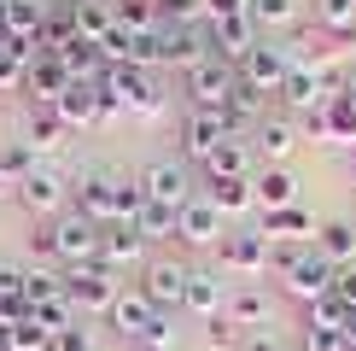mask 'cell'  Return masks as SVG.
<instances>
[{
	"label": "cell",
	"instance_id": "36",
	"mask_svg": "<svg viewBox=\"0 0 356 351\" xmlns=\"http://www.w3.org/2000/svg\"><path fill=\"white\" fill-rule=\"evenodd\" d=\"M117 24L123 29H135V36H146V29H158L164 24V12H158V0H117Z\"/></svg>",
	"mask_w": 356,
	"mask_h": 351
},
{
	"label": "cell",
	"instance_id": "19",
	"mask_svg": "<svg viewBox=\"0 0 356 351\" xmlns=\"http://www.w3.org/2000/svg\"><path fill=\"white\" fill-rule=\"evenodd\" d=\"M263 234H269V246H309L316 240V217L304 205H280V211H263Z\"/></svg>",
	"mask_w": 356,
	"mask_h": 351
},
{
	"label": "cell",
	"instance_id": "39",
	"mask_svg": "<svg viewBox=\"0 0 356 351\" xmlns=\"http://www.w3.org/2000/svg\"><path fill=\"white\" fill-rule=\"evenodd\" d=\"M135 351H181V328H175V316H152V328L135 340Z\"/></svg>",
	"mask_w": 356,
	"mask_h": 351
},
{
	"label": "cell",
	"instance_id": "27",
	"mask_svg": "<svg viewBox=\"0 0 356 351\" xmlns=\"http://www.w3.org/2000/svg\"><path fill=\"white\" fill-rule=\"evenodd\" d=\"M204 176H211V182H234V176H257V170H251V146H245L240 135H228V141H222L211 158H204Z\"/></svg>",
	"mask_w": 356,
	"mask_h": 351
},
{
	"label": "cell",
	"instance_id": "38",
	"mask_svg": "<svg viewBox=\"0 0 356 351\" xmlns=\"http://www.w3.org/2000/svg\"><path fill=\"white\" fill-rule=\"evenodd\" d=\"M47 345H53V334L41 328L35 316H24V322H12V328H6V351H47Z\"/></svg>",
	"mask_w": 356,
	"mask_h": 351
},
{
	"label": "cell",
	"instance_id": "1",
	"mask_svg": "<svg viewBox=\"0 0 356 351\" xmlns=\"http://www.w3.org/2000/svg\"><path fill=\"white\" fill-rule=\"evenodd\" d=\"M269 270L280 275V292L298 304H316L333 292V263L316 252V246H275V263Z\"/></svg>",
	"mask_w": 356,
	"mask_h": 351
},
{
	"label": "cell",
	"instance_id": "14",
	"mask_svg": "<svg viewBox=\"0 0 356 351\" xmlns=\"http://www.w3.org/2000/svg\"><path fill=\"white\" fill-rule=\"evenodd\" d=\"M222 304H228V281H222V270H187L181 316H199V322H211V316H222Z\"/></svg>",
	"mask_w": 356,
	"mask_h": 351
},
{
	"label": "cell",
	"instance_id": "6",
	"mask_svg": "<svg viewBox=\"0 0 356 351\" xmlns=\"http://www.w3.org/2000/svg\"><path fill=\"white\" fill-rule=\"evenodd\" d=\"M269 263H275V246H269V234H263V228H234V234H222V270H228V275L257 281V275H269Z\"/></svg>",
	"mask_w": 356,
	"mask_h": 351
},
{
	"label": "cell",
	"instance_id": "51",
	"mask_svg": "<svg viewBox=\"0 0 356 351\" xmlns=\"http://www.w3.org/2000/svg\"><path fill=\"white\" fill-rule=\"evenodd\" d=\"M345 100H350V106H356V70H350V77H345Z\"/></svg>",
	"mask_w": 356,
	"mask_h": 351
},
{
	"label": "cell",
	"instance_id": "34",
	"mask_svg": "<svg viewBox=\"0 0 356 351\" xmlns=\"http://www.w3.org/2000/svg\"><path fill=\"white\" fill-rule=\"evenodd\" d=\"M29 316H35L41 322V328H47L53 334V340H58V334H65V328H76V304H70V292H58V299H41V304H29Z\"/></svg>",
	"mask_w": 356,
	"mask_h": 351
},
{
	"label": "cell",
	"instance_id": "52",
	"mask_svg": "<svg viewBox=\"0 0 356 351\" xmlns=\"http://www.w3.org/2000/svg\"><path fill=\"white\" fill-rule=\"evenodd\" d=\"M0 36H6V0H0Z\"/></svg>",
	"mask_w": 356,
	"mask_h": 351
},
{
	"label": "cell",
	"instance_id": "43",
	"mask_svg": "<svg viewBox=\"0 0 356 351\" xmlns=\"http://www.w3.org/2000/svg\"><path fill=\"white\" fill-rule=\"evenodd\" d=\"M58 292H65V275H47V270H29V292H24L29 304H41V299H58Z\"/></svg>",
	"mask_w": 356,
	"mask_h": 351
},
{
	"label": "cell",
	"instance_id": "2",
	"mask_svg": "<svg viewBox=\"0 0 356 351\" xmlns=\"http://www.w3.org/2000/svg\"><path fill=\"white\" fill-rule=\"evenodd\" d=\"M99 94H106V106L117 117H158L164 111V88H158L152 77H146V65H111L106 82H99Z\"/></svg>",
	"mask_w": 356,
	"mask_h": 351
},
{
	"label": "cell",
	"instance_id": "33",
	"mask_svg": "<svg viewBox=\"0 0 356 351\" xmlns=\"http://www.w3.org/2000/svg\"><path fill=\"white\" fill-rule=\"evenodd\" d=\"M135 234H140L146 246H164V240H175V211H170V205H152V199H146L140 211H135Z\"/></svg>",
	"mask_w": 356,
	"mask_h": 351
},
{
	"label": "cell",
	"instance_id": "24",
	"mask_svg": "<svg viewBox=\"0 0 356 351\" xmlns=\"http://www.w3.org/2000/svg\"><path fill=\"white\" fill-rule=\"evenodd\" d=\"M309 246H316L333 270H345V263H356V223H350V217H333V223L316 228V240H309Z\"/></svg>",
	"mask_w": 356,
	"mask_h": 351
},
{
	"label": "cell",
	"instance_id": "49",
	"mask_svg": "<svg viewBox=\"0 0 356 351\" xmlns=\"http://www.w3.org/2000/svg\"><path fill=\"white\" fill-rule=\"evenodd\" d=\"M228 12H245V0H204V18H228Z\"/></svg>",
	"mask_w": 356,
	"mask_h": 351
},
{
	"label": "cell",
	"instance_id": "53",
	"mask_svg": "<svg viewBox=\"0 0 356 351\" xmlns=\"http://www.w3.org/2000/svg\"><path fill=\"white\" fill-rule=\"evenodd\" d=\"M6 187H12V182H6V170H0V194H6Z\"/></svg>",
	"mask_w": 356,
	"mask_h": 351
},
{
	"label": "cell",
	"instance_id": "35",
	"mask_svg": "<svg viewBox=\"0 0 356 351\" xmlns=\"http://www.w3.org/2000/svg\"><path fill=\"white\" fill-rule=\"evenodd\" d=\"M245 12H251V24H257V29L298 24V0H245Z\"/></svg>",
	"mask_w": 356,
	"mask_h": 351
},
{
	"label": "cell",
	"instance_id": "30",
	"mask_svg": "<svg viewBox=\"0 0 356 351\" xmlns=\"http://www.w3.org/2000/svg\"><path fill=\"white\" fill-rule=\"evenodd\" d=\"M70 18H76V36L82 41H106L111 29H117V12H111V0H76V6H70Z\"/></svg>",
	"mask_w": 356,
	"mask_h": 351
},
{
	"label": "cell",
	"instance_id": "25",
	"mask_svg": "<svg viewBox=\"0 0 356 351\" xmlns=\"http://www.w3.org/2000/svg\"><path fill=\"white\" fill-rule=\"evenodd\" d=\"M263 117H269V94H257V88H245V82H234V94H228V106H222V123L240 135V129H257Z\"/></svg>",
	"mask_w": 356,
	"mask_h": 351
},
{
	"label": "cell",
	"instance_id": "17",
	"mask_svg": "<svg viewBox=\"0 0 356 351\" xmlns=\"http://www.w3.org/2000/svg\"><path fill=\"white\" fill-rule=\"evenodd\" d=\"M117 182H123V176H106V170L76 182L70 199H76V211L88 217V223H117Z\"/></svg>",
	"mask_w": 356,
	"mask_h": 351
},
{
	"label": "cell",
	"instance_id": "13",
	"mask_svg": "<svg viewBox=\"0 0 356 351\" xmlns=\"http://www.w3.org/2000/svg\"><path fill=\"white\" fill-rule=\"evenodd\" d=\"M204 58H216L211 53V24H164V65H175L187 77Z\"/></svg>",
	"mask_w": 356,
	"mask_h": 351
},
{
	"label": "cell",
	"instance_id": "7",
	"mask_svg": "<svg viewBox=\"0 0 356 351\" xmlns=\"http://www.w3.org/2000/svg\"><path fill=\"white\" fill-rule=\"evenodd\" d=\"M135 182H140V194L152 199V205H170V211H181V205L193 199V176L175 164V158H152Z\"/></svg>",
	"mask_w": 356,
	"mask_h": 351
},
{
	"label": "cell",
	"instance_id": "48",
	"mask_svg": "<svg viewBox=\"0 0 356 351\" xmlns=\"http://www.w3.org/2000/svg\"><path fill=\"white\" fill-rule=\"evenodd\" d=\"M240 351H286V345H280L275 328H251V334H240Z\"/></svg>",
	"mask_w": 356,
	"mask_h": 351
},
{
	"label": "cell",
	"instance_id": "5",
	"mask_svg": "<svg viewBox=\"0 0 356 351\" xmlns=\"http://www.w3.org/2000/svg\"><path fill=\"white\" fill-rule=\"evenodd\" d=\"M53 228V258L65 263V270H88V263H99V228L106 223H88L82 211H65Z\"/></svg>",
	"mask_w": 356,
	"mask_h": 351
},
{
	"label": "cell",
	"instance_id": "45",
	"mask_svg": "<svg viewBox=\"0 0 356 351\" xmlns=\"http://www.w3.org/2000/svg\"><path fill=\"white\" fill-rule=\"evenodd\" d=\"M304 351H350L339 328H304Z\"/></svg>",
	"mask_w": 356,
	"mask_h": 351
},
{
	"label": "cell",
	"instance_id": "22",
	"mask_svg": "<svg viewBox=\"0 0 356 351\" xmlns=\"http://www.w3.org/2000/svg\"><path fill=\"white\" fill-rule=\"evenodd\" d=\"M222 316H228L240 334L269 328V292H263V287H228V304H222Z\"/></svg>",
	"mask_w": 356,
	"mask_h": 351
},
{
	"label": "cell",
	"instance_id": "44",
	"mask_svg": "<svg viewBox=\"0 0 356 351\" xmlns=\"http://www.w3.org/2000/svg\"><path fill=\"white\" fill-rule=\"evenodd\" d=\"M164 24H199L204 18V0H158Z\"/></svg>",
	"mask_w": 356,
	"mask_h": 351
},
{
	"label": "cell",
	"instance_id": "50",
	"mask_svg": "<svg viewBox=\"0 0 356 351\" xmlns=\"http://www.w3.org/2000/svg\"><path fill=\"white\" fill-rule=\"evenodd\" d=\"M29 252H41V258H53V228H35V234H29Z\"/></svg>",
	"mask_w": 356,
	"mask_h": 351
},
{
	"label": "cell",
	"instance_id": "16",
	"mask_svg": "<svg viewBox=\"0 0 356 351\" xmlns=\"http://www.w3.org/2000/svg\"><path fill=\"white\" fill-rule=\"evenodd\" d=\"M70 88V70L58 65V53H35V65L24 70V94L29 106H58V94Z\"/></svg>",
	"mask_w": 356,
	"mask_h": 351
},
{
	"label": "cell",
	"instance_id": "32",
	"mask_svg": "<svg viewBox=\"0 0 356 351\" xmlns=\"http://www.w3.org/2000/svg\"><path fill=\"white\" fill-rule=\"evenodd\" d=\"M47 0H6V36H24V41H35L41 36V24H47Z\"/></svg>",
	"mask_w": 356,
	"mask_h": 351
},
{
	"label": "cell",
	"instance_id": "12",
	"mask_svg": "<svg viewBox=\"0 0 356 351\" xmlns=\"http://www.w3.org/2000/svg\"><path fill=\"white\" fill-rule=\"evenodd\" d=\"M263 41V29L251 24V12H228V18H211V53L222 65H240V58Z\"/></svg>",
	"mask_w": 356,
	"mask_h": 351
},
{
	"label": "cell",
	"instance_id": "9",
	"mask_svg": "<svg viewBox=\"0 0 356 351\" xmlns=\"http://www.w3.org/2000/svg\"><path fill=\"white\" fill-rule=\"evenodd\" d=\"M234 65H222V58H204V65H193L187 70V100H193V111H222L228 106V94H234Z\"/></svg>",
	"mask_w": 356,
	"mask_h": 351
},
{
	"label": "cell",
	"instance_id": "40",
	"mask_svg": "<svg viewBox=\"0 0 356 351\" xmlns=\"http://www.w3.org/2000/svg\"><path fill=\"white\" fill-rule=\"evenodd\" d=\"M0 170H6V182L18 187L24 176L35 170V146H29V141H6V146H0Z\"/></svg>",
	"mask_w": 356,
	"mask_h": 351
},
{
	"label": "cell",
	"instance_id": "3",
	"mask_svg": "<svg viewBox=\"0 0 356 351\" xmlns=\"http://www.w3.org/2000/svg\"><path fill=\"white\" fill-rule=\"evenodd\" d=\"M298 53H304L298 36L292 41H257V47L234 65V77H240L245 88H257V94H280V82H286V70L298 65Z\"/></svg>",
	"mask_w": 356,
	"mask_h": 351
},
{
	"label": "cell",
	"instance_id": "28",
	"mask_svg": "<svg viewBox=\"0 0 356 351\" xmlns=\"http://www.w3.org/2000/svg\"><path fill=\"white\" fill-rule=\"evenodd\" d=\"M251 135H257V153L269 158V164H280V158L298 146V117H263Z\"/></svg>",
	"mask_w": 356,
	"mask_h": 351
},
{
	"label": "cell",
	"instance_id": "47",
	"mask_svg": "<svg viewBox=\"0 0 356 351\" xmlns=\"http://www.w3.org/2000/svg\"><path fill=\"white\" fill-rule=\"evenodd\" d=\"M333 299L356 311V263H345V270H333Z\"/></svg>",
	"mask_w": 356,
	"mask_h": 351
},
{
	"label": "cell",
	"instance_id": "31",
	"mask_svg": "<svg viewBox=\"0 0 356 351\" xmlns=\"http://www.w3.org/2000/svg\"><path fill=\"white\" fill-rule=\"evenodd\" d=\"M70 123L58 117V106H29V146L35 153H53V146H65Z\"/></svg>",
	"mask_w": 356,
	"mask_h": 351
},
{
	"label": "cell",
	"instance_id": "26",
	"mask_svg": "<svg viewBox=\"0 0 356 351\" xmlns=\"http://www.w3.org/2000/svg\"><path fill=\"white\" fill-rule=\"evenodd\" d=\"M251 187H257V205H263V211H280V205H298V176H292V170H280V164L257 170V176H251Z\"/></svg>",
	"mask_w": 356,
	"mask_h": 351
},
{
	"label": "cell",
	"instance_id": "11",
	"mask_svg": "<svg viewBox=\"0 0 356 351\" xmlns=\"http://www.w3.org/2000/svg\"><path fill=\"white\" fill-rule=\"evenodd\" d=\"M12 194H18V205L29 217H53V211H65V199H70V187H65V176L58 170H47V164H35L24 176L18 187H12Z\"/></svg>",
	"mask_w": 356,
	"mask_h": 351
},
{
	"label": "cell",
	"instance_id": "23",
	"mask_svg": "<svg viewBox=\"0 0 356 351\" xmlns=\"http://www.w3.org/2000/svg\"><path fill=\"white\" fill-rule=\"evenodd\" d=\"M99 111H106V94H99V82H70L65 94H58V117H65L70 129L99 123Z\"/></svg>",
	"mask_w": 356,
	"mask_h": 351
},
{
	"label": "cell",
	"instance_id": "56",
	"mask_svg": "<svg viewBox=\"0 0 356 351\" xmlns=\"http://www.w3.org/2000/svg\"><path fill=\"white\" fill-rule=\"evenodd\" d=\"M111 6H117V0H111Z\"/></svg>",
	"mask_w": 356,
	"mask_h": 351
},
{
	"label": "cell",
	"instance_id": "46",
	"mask_svg": "<svg viewBox=\"0 0 356 351\" xmlns=\"http://www.w3.org/2000/svg\"><path fill=\"white\" fill-rule=\"evenodd\" d=\"M29 292V270H12V263H0V299H24Z\"/></svg>",
	"mask_w": 356,
	"mask_h": 351
},
{
	"label": "cell",
	"instance_id": "29",
	"mask_svg": "<svg viewBox=\"0 0 356 351\" xmlns=\"http://www.w3.org/2000/svg\"><path fill=\"white\" fill-rule=\"evenodd\" d=\"M204 199H211L222 217H245V211H257V187H251V176H234V182H211V187H204Z\"/></svg>",
	"mask_w": 356,
	"mask_h": 351
},
{
	"label": "cell",
	"instance_id": "4",
	"mask_svg": "<svg viewBox=\"0 0 356 351\" xmlns=\"http://www.w3.org/2000/svg\"><path fill=\"white\" fill-rule=\"evenodd\" d=\"M65 292L76 304V316L88 322V316H111L123 281H117V270H106V263H88V270H65Z\"/></svg>",
	"mask_w": 356,
	"mask_h": 351
},
{
	"label": "cell",
	"instance_id": "21",
	"mask_svg": "<svg viewBox=\"0 0 356 351\" xmlns=\"http://www.w3.org/2000/svg\"><path fill=\"white\" fill-rule=\"evenodd\" d=\"M152 316H158V311H152V299H146L140 287H123V292H117V304H111V328L123 334L129 345H135L140 334L152 328Z\"/></svg>",
	"mask_w": 356,
	"mask_h": 351
},
{
	"label": "cell",
	"instance_id": "18",
	"mask_svg": "<svg viewBox=\"0 0 356 351\" xmlns=\"http://www.w3.org/2000/svg\"><path fill=\"white\" fill-rule=\"evenodd\" d=\"M304 129H309L316 141H333V146H356V106H350L345 94H339V100H327V106H321L316 117H304Z\"/></svg>",
	"mask_w": 356,
	"mask_h": 351
},
{
	"label": "cell",
	"instance_id": "37",
	"mask_svg": "<svg viewBox=\"0 0 356 351\" xmlns=\"http://www.w3.org/2000/svg\"><path fill=\"white\" fill-rule=\"evenodd\" d=\"M316 24L333 36H356V0H316Z\"/></svg>",
	"mask_w": 356,
	"mask_h": 351
},
{
	"label": "cell",
	"instance_id": "10",
	"mask_svg": "<svg viewBox=\"0 0 356 351\" xmlns=\"http://www.w3.org/2000/svg\"><path fill=\"white\" fill-rule=\"evenodd\" d=\"M222 223H228V217H222L204 194H193L181 211H175V240L181 246H222V234H228Z\"/></svg>",
	"mask_w": 356,
	"mask_h": 351
},
{
	"label": "cell",
	"instance_id": "20",
	"mask_svg": "<svg viewBox=\"0 0 356 351\" xmlns=\"http://www.w3.org/2000/svg\"><path fill=\"white\" fill-rule=\"evenodd\" d=\"M140 252H146V240L135 234V223H106L99 228V263L106 270H135Z\"/></svg>",
	"mask_w": 356,
	"mask_h": 351
},
{
	"label": "cell",
	"instance_id": "15",
	"mask_svg": "<svg viewBox=\"0 0 356 351\" xmlns=\"http://www.w3.org/2000/svg\"><path fill=\"white\" fill-rule=\"evenodd\" d=\"M228 135H234V129L222 123V111H187L181 117V153L193 158V164H204Z\"/></svg>",
	"mask_w": 356,
	"mask_h": 351
},
{
	"label": "cell",
	"instance_id": "42",
	"mask_svg": "<svg viewBox=\"0 0 356 351\" xmlns=\"http://www.w3.org/2000/svg\"><path fill=\"white\" fill-rule=\"evenodd\" d=\"M204 340H211V351H240V328L228 316H211L204 322Z\"/></svg>",
	"mask_w": 356,
	"mask_h": 351
},
{
	"label": "cell",
	"instance_id": "8",
	"mask_svg": "<svg viewBox=\"0 0 356 351\" xmlns=\"http://www.w3.org/2000/svg\"><path fill=\"white\" fill-rule=\"evenodd\" d=\"M140 292L152 299V311H158V316H181L187 263H175V258H158V263H146V275H140Z\"/></svg>",
	"mask_w": 356,
	"mask_h": 351
},
{
	"label": "cell",
	"instance_id": "41",
	"mask_svg": "<svg viewBox=\"0 0 356 351\" xmlns=\"http://www.w3.org/2000/svg\"><path fill=\"white\" fill-rule=\"evenodd\" d=\"M345 311H350V304H339L333 292H327V299L304 304V328H345Z\"/></svg>",
	"mask_w": 356,
	"mask_h": 351
},
{
	"label": "cell",
	"instance_id": "55",
	"mask_svg": "<svg viewBox=\"0 0 356 351\" xmlns=\"http://www.w3.org/2000/svg\"><path fill=\"white\" fill-rule=\"evenodd\" d=\"M0 351H6V328H0Z\"/></svg>",
	"mask_w": 356,
	"mask_h": 351
},
{
	"label": "cell",
	"instance_id": "54",
	"mask_svg": "<svg viewBox=\"0 0 356 351\" xmlns=\"http://www.w3.org/2000/svg\"><path fill=\"white\" fill-rule=\"evenodd\" d=\"M53 6H76V0H53Z\"/></svg>",
	"mask_w": 356,
	"mask_h": 351
}]
</instances>
